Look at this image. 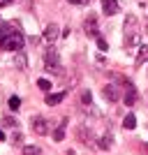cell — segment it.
<instances>
[{
    "mask_svg": "<svg viewBox=\"0 0 148 155\" xmlns=\"http://www.w3.org/2000/svg\"><path fill=\"white\" fill-rule=\"evenodd\" d=\"M26 44V37L19 26L12 23H0V49L5 51H21Z\"/></svg>",
    "mask_w": 148,
    "mask_h": 155,
    "instance_id": "obj_1",
    "label": "cell"
},
{
    "mask_svg": "<svg viewBox=\"0 0 148 155\" xmlns=\"http://www.w3.org/2000/svg\"><path fill=\"white\" fill-rule=\"evenodd\" d=\"M136 44H139V23H136V16H127V21H125V46L132 49Z\"/></svg>",
    "mask_w": 148,
    "mask_h": 155,
    "instance_id": "obj_2",
    "label": "cell"
},
{
    "mask_svg": "<svg viewBox=\"0 0 148 155\" xmlns=\"http://www.w3.org/2000/svg\"><path fill=\"white\" fill-rule=\"evenodd\" d=\"M44 67L49 72H63V67H60V56L56 51H46L44 53Z\"/></svg>",
    "mask_w": 148,
    "mask_h": 155,
    "instance_id": "obj_3",
    "label": "cell"
},
{
    "mask_svg": "<svg viewBox=\"0 0 148 155\" xmlns=\"http://www.w3.org/2000/svg\"><path fill=\"white\" fill-rule=\"evenodd\" d=\"M136 100H139V97H136V88L127 81V84H125V91H123V102L127 104V107H132Z\"/></svg>",
    "mask_w": 148,
    "mask_h": 155,
    "instance_id": "obj_4",
    "label": "cell"
},
{
    "mask_svg": "<svg viewBox=\"0 0 148 155\" xmlns=\"http://www.w3.org/2000/svg\"><path fill=\"white\" fill-rule=\"evenodd\" d=\"M118 9H120L118 0H102V12L107 14V16H113V14H118Z\"/></svg>",
    "mask_w": 148,
    "mask_h": 155,
    "instance_id": "obj_5",
    "label": "cell"
},
{
    "mask_svg": "<svg viewBox=\"0 0 148 155\" xmlns=\"http://www.w3.org/2000/svg\"><path fill=\"white\" fill-rule=\"evenodd\" d=\"M32 130L35 134H49V123L44 118H32Z\"/></svg>",
    "mask_w": 148,
    "mask_h": 155,
    "instance_id": "obj_6",
    "label": "cell"
},
{
    "mask_svg": "<svg viewBox=\"0 0 148 155\" xmlns=\"http://www.w3.org/2000/svg\"><path fill=\"white\" fill-rule=\"evenodd\" d=\"M46 42V44H53L56 39H58V26H46L44 30V37H42Z\"/></svg>",
    "mask_w": 148,
    "mask_h": 155,
    "instance_id": "obj_7",
    "label": "cell"
},
{
    "mask_svg": "<svg viewBox=\"0 0 148 155\" xmlns=\"http://www.w3.org/2000/svg\"><path fill=\"white\" fill-rule=\"evenodd\" d=\"M104 100L107 102H116L118 100V91H116V86H104Z\"/></svg>",
    "mask_w": 148,
    "mask_h": 155,
    "instance_id": "obj_8",
    "label": "cell"
},
{
    "mask_svg": "<svg viewBox=\"0 0 148 155\" xmlns=\"http://www.w3.org/2000/svg\"><path fill=\"white\" fill-rule=\"evenodd\" d=\"M63 97H65V93H56V95L51 93V95H46V100H44V102L49 104V107H56V104H60V102H63Z\"/></svg>",
    "mask_w": 148,
    "mask_h": 155,
    "instance_id": "obj_9",
    "label": "cell"
},
{
    "mask_svg": "<svg viewBox=\"0 0 148 155\" xmlns=\"http://www.w3.org/2000/svg\"><path fill=\"white\" fill-rule=\"evenodd\" d=\"M65 125H67V123L63 120V123H60L58 127L53 130V141H63V139H65Z\"/></svg>",
    "mask_w": 148,
    "mask_h": 155,
    "instance_id": "obj_10",
    "label": "cell"
},
{
    "mask_svg": "<svg viewBox=\"0 0 148 155\" xmlns=\"http://www.w3.org/2000/svg\"><path fill=\"white\" fill-rule=\"evenodd\" d=\"M146 60H148V46H141V49H139V56H136V67H141Z\"/></svg>",
    "mask_w": 148,
    "mask_h": 155,
    "instance_id": "obj_11",
    "label": "cell"
},
{
    "mask_svg": "<svg viewBox=\"0 0 148 155\" xmlns=\"http://www.w3.org/2000/svg\"><path fill=\"white\" fill-rule=\"evenodd\" d=\"M123 125H125V130H134V127H136L134 114H127V116H125V120H123Z\"/></svg>",
    "mask_w": 148,
    "mask_h": 155,
    "instance_id": "obj_12",
    "label": "cell"
},
{
    "mask_svg": "<svg viewBox=\"0 0 148 155\" xmlns=\"http://www.w3.org/2000/svg\"><path fill=\"white\" fill-rule=\"evenodd\" d=\"M86 30H88V32H93L95 37L100 35V32H97V21L93 19V16H90V19H86Z\"/></svg>",
    "mask_w": 148,
    "mask_h": 155,
    "instance_id": "obj_13",
    "label": "cell"
},
{
    "mask_svg": "<svg viewBox=\"0 0 148 155\" xmlns=\"http://www.w3.org/2000/svg\"><path fill=\"white\" fill-rule=\"evenodd\" d=\"M21 155H42V148L39 146H23Z\"/></svg>",
    "mask_w": 148,
    "mask_h": 155,
    "instance_id": "obj_14",
    "label": "cell"
},
{
    "mask_svg": "<svg viewBox=\"0 0 148 155\" xmlns=\"http://www.w3.org/2000/svg\"><path fill=\"white\" fill-rule=\"evenodd\" d=\"M97 46H100V51H109V44H107V39L102 37V35H97Z\"/></svg>",
    "mask_w": 148,
    "mask_h": 155,
    "instance_id": "obj_15",
    "label": "cell"
},
{
    "mask_svg": "<svg viewBox=\"0 0 148 155\" xmlns=\"http://www.w3.org/2000/svg\"><path fill=\"white\" fill-rule=\"evenodd\" d=\"M37 86H39V91H51V81L49 79H39Z\"/></svg>",
    "mask_w": 148,
    "mask_h": 155,
    "instance_id": "obj_16",
    "label": "cell"
},
{
    "mask_svg": "<svg viewBox=\"0 0 148 155\" xmlns=\"http://www.w3.org/2000/svg\"><path fill=\"white\" fill-rule=\"evenodd\" d=\"M7 104H9V109H12V111H16L21 107V100H19V97H9V102H7Z\"/></svg>",
    "mask_w": 148,
    "mask_h": 155,
    "instance_id": "obj_17",
    "label": "cell"
},
{
    "mask_svg": "<svg viewBox=\"0 0 148 155\" xmlns=\"http://www.w3.org/2000/svg\"><path fill=\"white\" fill-rule=\"evenodd\" d=\"M109 146H111V137H109V134H104V137H102V141H100V148L107 150Z\"/></svg>",
    "mask_w": 148,
    "mask_h": 155,
    "instance_id": "obj_18",
    "label": "cell"
},
{
    "mask_svg": "<svg viewBox=\"0 0 148 155\" xmlns=\"http://www.w3.org/2000/svg\"><path fill=\"white\" fill-rule=\"evenodd\" d=\"M67 2H72V5H86L88 0H67Z\"/></svg>",
    "mask_w": 148,
    "mask_h": 155,
    "instance_id": "obj_19",
    "label": "cell"
},
{
    "mask_svg": "<svg viewBox=\"0 0 148 155\" xmlns=\"http://www.w3.org/2000/svg\"><path fill=\"white\" fill-rule=\"evenodd\" d=\"M9 2H14V0H0V9H2V7H7Z\"/></svg>",
    "mask_w": 148,
    "mask_h": 155,
    "instance_id": "obj_20",
    "label": "cell"
},
{
    "mask_svg": "<svg viewBox=\"0 0 148 155\" xmlns=\"http://www.w3.org/2000/svg\"><path fill=\"white\" fill-rule=\"evenodd\" d=\"M0 141H5V132L2 130H0Z\"/></svg>",
    "mask_w": 148,
    "mask_h": 155,
    "instance_id": "obj_21",
    "label": "cell"
},
{
    "mask_svg": "<svg viewBox=\"0 0 148 155\" xmlns=\"http://www.w3.org/2000/svg\"><path fill=\"white\" fill-rule=\"evenodd\" d=\"M143 150H146V155H148V143H146V146H143Z\"/></svg>",
    "mask_w": 148,
    "mask_h": 155,
    "instance_id": "obj_22",
    "label": "cell"
},
{
    "mask_svg": "<svg viewBox=\"0 0 148 155\" xmlns=\"http://www.w3.org/2000/svg\"><path fill=\"white\" fill-rule=\"evenodd\" d=\"M0 23H2V19H0Z\"/></svg>",
    "mask_w": 148,
    "mask_h": 155,
    "instance_id": "obj_23",
    "label": "cell"
}]
</instances>
